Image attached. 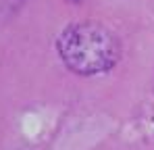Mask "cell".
<instances>
[{"label": "cell", "mask_w": 154, "mask_h": 150, "mask_svg": "<svg viewBox=\"0 0 154 150\" xmlns=\"http://www.w3.org/2000/svg\"><path fill=\"white\" fill-rule=\"evenodd\" d=\"M60 61L79 75H96L112 69L119 63L121 44L117 36L100 23L69 25L56 42Z\"/></svg>", "instance_id": "6da1fadb"}]
</instances>
